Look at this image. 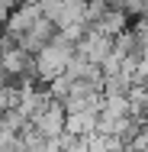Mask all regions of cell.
<instances>
[{"mask_svg":"<svg viewBox=\"0 0 148 152\" xmlns=\"http://www.w3.org/2000/svg\"><path fill=\"white\" fill-rule=\"evenodd\" d=\"M74 55H77V49L68 45L61 36H55L48 45H42V49L32 55V75H35L39 81L52 84V81H58L61 75H68V68H71Z\"/></svg>","mask_w":148,"mask_h":152,"instance_id":"1","label":"cell"},{"mask_svg":"<svg viewBox=\"0 0 148 152\" xmlns=\"http://www.w3.org/2000/svg\"><path fill=\"white\" fill-rule=\"evenodd\" d=\"M64 123H68L64 107H61L58 100H52V104H48V107L29 123V126L42 136V139H61V136H64Z\"/></svg>","mask_w":148,"mask_h":152,"instance_id":"2","label":"cell"},{"mask_svg":"<svg viewBox=\"0 0 148 152\" xmlns=\"http://www.w3.org/2000/svg\"><path fill=\"white\" fill-rule=\"evenodd\" d=\"M0 68H3L6 78H29L32 75V55L26 52V49H19L16 42H3Z\"/></svg>","mask_w":148,"mask_h":152,"instance_id":"3","label":"cell"},{"mask_svg":"<svg viewBox=\"0 0 148 152\" xmlns=\"http://www.w3.org/2000/svg\"><path fill=\"white\" fill-rule=\"evenodd\" d=\"M110 52H113V39H106L103 32H97V29H90L81 42H77V55L84 61H90V65H103V61L110 58Z\"/></svg>","mask_w":148,"mask_h":152,"instance_id":"4","label":"cell"},{"mask_svg":"<svg viewBox=\"0 0 148 152\" xmlns=\"http://www.w3.org/2000/svg\"><path fill=\"white\" fill-rule=\"evenodd\" d=\"M39 20H42V7H35V3H29V7H16L13 16L6 20V29H3V32H6L13 42H19Z\"/></svg>","mask_w":148,"mask_h":152,"instance_id":"5","label":"cell"},{"mask_svg":"<svg viewBox=\"0 0 148 152\" xmlns=\"http://www.w3.org/2000/svg\"><path fill=\"white\" fill-rule=\"evenodd\" d=\"M3 42H6V32L0 29V52H3Z\"/></svg>","mask_w":148,"mask_h":152,"instance_id":"6","label":"cell"},{"mask_svg":"<svg viewBox=\"0 0 148 152\" xmlns=\"http://www.w3.org/2000/svg\"><path fill=\"white\" fill-rule=\"evenodd\" d=\"M3 84H6V75H3V68H0V88H3Z\"/></svg>","mask_w":148,"mask_h":152,"instance_id":"7","label":"cell"}]
</instances>
